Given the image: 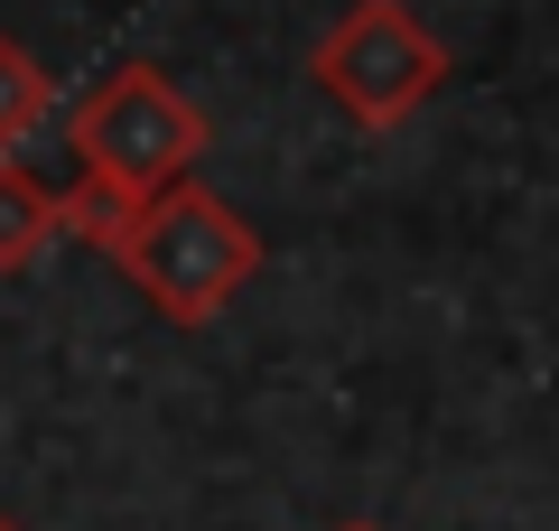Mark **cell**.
Instances as JSON below:
<instances>
[{"instance_id":"1","label":"cell","mask_w":559,"mask_h":531,"mask_svg":"<svg viewBox=\"0 0 559 531\" xmlns=\"http://www.w3.org/2000/svg\"><path fill=\"white\" fill-rule=\"evenodd\" d=\"M112 261L140 280V298H150L168 327H215V317L261 280V234L215 197V187L178 177L159 197H140V215H131V234H121Z\"/></svg>"},{"instance_id":"2","label":"cell","mask_w":559,"mask_h":531,"mask_svg":"<svg viewBox=\"0 0 559 531\" xmlns=\"http://www.w3.org/2000/svg\"><path fill=\"white\" fill-rule=\"evenodd\" d=\"M66 140H75L84 177H112L131 197H159L178 177H197L215 121H205L159 66H121V75H103L94 94L66 113Z\"/></svg>"},{"instance_id":"3","label":"cell","mask_w":559,"mask_h":531,"mask_svg":"<svg viewBox=\"0 0 559 531\" xmlns=\"http://www.w3.org/2000/svg\"><path fill=\"white\" fill-rule=\"evenodd\" d=\"M318 94L336 103L355 131H401L419 103L448 84V38L419 20L411 0H355L308 57Z\"/></svg>"},{"instance_id":"4","label":"cell","mask_w":559,"mask_h":531,"mask_svg":"<svg viewBox=\"0 0 559 531\" xmlns=\"http://www.w3.org/2000/svg\"><path fill=\"white\" fill-rule=\"evenodd\" d=\"M57 234V187L28 177V158H0V271H28Z\"/></svg>"},{"instance_id":"5","label":"cell","mask_w":559,"mask_h":531,"mask_svg":"<svg viewBox=\"0 0 559 531\" xmlns=\"http://www.w3.org/2000/svg\"><path fill=\"white\" fill-rule=\"evenodd\" d=\"M47 113H57V75L0 28V158H28V140L47 131Z\"/></svg>"},{"instance_id":"6","label":"cell","mask_w":559,"mask_h":531,"mask_svg":"<svg viewBox=\"0 0 559 531\" xmlns=\"http://www.w3.org/2000/svg\"><path fill=\"white\" fill-rule=\"evenodd\" d=\"M131 215H140V197H131V187H112V177H75V187H57V224H66L75 243H94L103 261L121 252Z\"/></svg>"},{"instance_id":"7","label":"cell","mask_w":559,"mask_h":531,"mask_svg":"<svg viewBox=\"0 0 559 531\" xmlns=\"http://www.w3.org/2000/svg\"><path fill=\"white\" fill-rule=\"evenodd\" d=\"M0 531H28V522H20V512H0Z\"/></svg>"},{"instance_id":"8","label":"cell","mask_w":559,"mask_h":531,"mask_svg":"<svg viewBox=\"0 0 559 531\" xmlns=\"http://www.w3.org/2000/svg\"><path fill=\"white\" fill-rule=\"evenodd\" d=\"M345 531H382V522H345Z\"/></svg>"}]
</instances>
